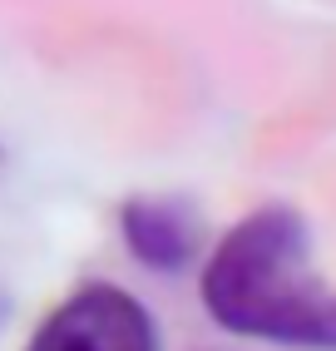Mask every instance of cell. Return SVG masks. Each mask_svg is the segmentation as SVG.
Wrapping results in <instances>:
<instances>
[{
	"label": "cell",
	"instance_id": "obj_1",
	"mask_svg": "<svg viewBox=\"0 0 336 351\" xmlns=\"http://www.w3.org/2000/svg\"><path fill=\"white\" fill-rule=\"evenodd\" d=\"M203 312L232 337L336 351V287L311 267L307 218L287 203H262L237 218L198 272Z\"/></svg>",
	"mask_w": 336,
	"mask_h": 351
},
{
	"label": "cell",
	"instance_id": "obj_2",
	"mask_svg": "<svg viewBox=\"0 0 336 351\" xmlns=\"http://www.w3.org/2000/svg\"><path fill=\"white\" fill-rule=\"evenodd\" d=\"M20 351H158V326L134 292L114 282H84L55 312H45Z\"/></svg>",
	"mask_w": 336,
	"mask_h": 351
},
{
	"label": "cell",
	"instance_id": "obj_3",
	"mask_svg": "<svg viewBox=\"0 0 336 351\" xmlns=\"http://www.w3.org/2000/svg\"><path fill=\"white\" fill-rule=\"evenodd\" d=\"M119 238H124L139 267L173 277L198 257V218L178 198L139 193V198H124V208H119Z\"/></svg>",
	"mask_w": 336,
	"mask_h": 351
},
{
	"label": "cell",
	"instance_id": "obj_4",
	"mask_svg": "<svg viewBox=\"0 0 336 351\" xmlns=\"http://www.w3.org/2000/svg\"><path fill=\"white\" fill-rule=\"evenodd\" d=\"M0 312H5V297H0Z\"/></svg>",
	"mask_w": 336,
	"mask_h": 351
}]
</instances>
